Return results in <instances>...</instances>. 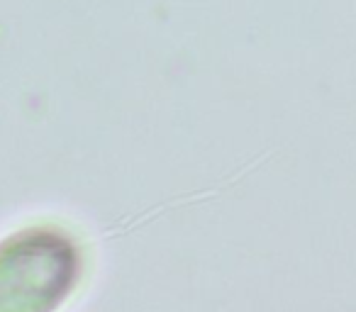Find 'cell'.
Here are the masks:
<instances>
[{"label": "cell", "instance_id": "1", "mask_svg": "<svg viewBox=\"0 0 356 312\" xmlns=\"http://www.w3.org/2000/svg\"><path fill=\"white\" fill-rule=\"evenodd\" d=\"M74 239L54 227H32L0 242V312H54L79 281Z\"/></svg>", "mask_w": 356, "mask_h": 312}]
</instances>
